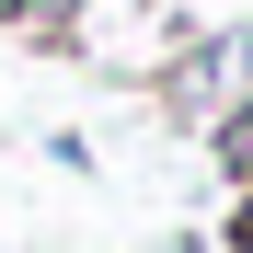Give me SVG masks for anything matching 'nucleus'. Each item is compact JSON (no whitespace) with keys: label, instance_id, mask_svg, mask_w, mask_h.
<instances>
[{"label":"nucleus","instance_id":"1","mask_svg":"<svg viewBox=\"0 0 253 253\" xmlns=\"http://www.w3.org/2000/svg\"><path fill=\"white\" fill-rule=\"evenodd\" d=\"M184 35H196V23L173 12V0H81L58 58H81V69H104V81H138V92H150V81L173 69V46H184Z\"/></svg>","mask_w":253,"mask_h":253},{"label":"nucleus","instance_id":"2","mask_svg":"<svg viewBox=\"0 0 253 253\" xmlns=\"http://www.w3.org/2000/svg\"><path fill=\"white\" fill-rule=\"evenodd\" d=\"M150 92H161V115H173L184 138H196L207 115H230V104L253 92V12H242V23H196L184 46H173V69L150 81Z\"/></svg>","mask_w":253,"mask_h":253},{"label":"nucleus","instance_id":"3","mask_svg":"<svg viewBox=\"0 0 253 253\" xmlns=\"http://www.w3.org/2000/svg\"><path fill=\"white\" fill-rule=\"evenodd\" d=\"M196 150H207V161H219V184L242 196V184H253V92H242L230 115H207V126H196Z\"/></svg>","mask_w":253,"mask_h":253},{"label":"nucleus","instance_id":"4","mask_svg":"<svg viewBox=\"0 0 253 253\" xmlns=\"http://www.w3.org/2000/svg\"><path fill=\"white\" fill-rule=\"evenodd\" d=\"M69 12L81 0H0V35L12 46H69Z\"/></svg>","mask_w":253,"mask_h":253},{"label":"nucleus","instance_id":"5","mask_svg":"<svg viewBox=\"0 0 253 253\" xmlns=\"http://www.w3.org/2000/svg\"><path fill=\"white\" fill-rule=\"evenodd\" d=\"M219 253H253V184H242V196L219 207Z\"/></svg>","mask_w":253,"mask_h":253},{"label":"nucleus","instance_id":"6","mask_svg":"<svg viewBox=\"0 0 253 253\" xmlns=\"http://www.w3.org/2000/svg\"><path fill=\"white\" fill-rule=\"evenodd\" d=\"M150 253H219V242H196V230H173V242H150Z\"/></svg>","mask_w":253,"mask_h":253}]
</instances>
